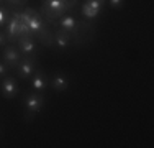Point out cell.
Wrapping results in <instances>:
<instances>
[{"label":"cell","mask_w":154,"mask_h":148,"mask_svg":"<svg viewBox=\"0 0 154 148\" xmlns=\"http://www.w3.org/2000/svg\"><path fill=\"white\" fill-rule=\"evenodd\" d=\"M20 13L21 10L17 8L15 12L12 13L8 23L5 25V35H7V41L8 43H17V40L20 38Z\"/></svg>","instance_id":"obj_5"},{"label":"cell","mask_w":154,"mask_h":148,"mask_svg":"<svg viewBox=\"0 0 154 148\" xmlns=\"http://www.w3.org/2000/svg\"><path fill=\"white\" fill-rule=\"evenodd\" d=\"M21 58H23V54L20 53V50H18V46L15 43H10V44H7V46H3L2 61L5 63L12 71L18 66V63L21 61Z\"/></svg>","instance_id":"obj_3"},{"label":"cell","mask_w":154,"mask_h":148,"mask_svg":"<svg viewBox=\"0 0 154 148\" xmlns=\"http://www.w3.org/2000/svg\"><path fill=\"white\" fill-rule=\"evenodd\" d=\"M62 2H64L66 12H72V8H74V5H75L77 0H62Z\"/></svg>","instance_id":"obj_16"},{"label":"cell","mask_w":154,"mask_h":148,"mask_svg":"<svg viewBox=\"0 0 154 148\" xmlns=\"http://www.w3.org/2000/svg\"><path fill=\"white\" fill-rule=\"evenodd\" d=\"M49 87L53 89L54 92H64L66 89L69 87V77L67 74L64 72H54L53 76L49 77Z\"/></svg>","instance_id":"obj_10"},{"label":"cell","mask_w":154,"mask_h":148,"mask_svg":"<svg viewBox=\"0 0 154 148\" xmlns=\"http://www.w3.org/2000/svg\"><path fill=\"white\" fill-rule=\"evenodd\" d=\"M7 2L10 3V5H13V7H17V8H20V7H23V5H26V0H7Z\"/></svg>","instance_id":"obj_17"},{"label":"cell","mask_w":154,"mask_h":148,"mask_svg":"<svg viewBox=\"0 0 154 148\" xmlns=\"http://www.w3.org/2000/svg\"><path fill=\"white\" fill-rule=\"evenodd\" d=\"M0 91H2V95L5 99H13L18 95L20 92V87H18V82L13 76H7L2 79V84H0Z\"/></svg>","instance_id":"obj_6"},{"label":"cell","mask_w":154,"mask_h":148,"mask_svg":"<svg viewBox=\"0 0 154 148\" xmlns=\"http://www.w3.org/2000/svg\"><path fill=\"white\" fill-rule=\"evenodd\" d=\"M36 63H38V56L33 54V56H23L21 61L18 63V66L13 71L17 72V77L18 79H30L33 76V72L36 71Z\"/></svg>","instance_id":"obj_2"},{"label":"cell","mask_w":154,"mask_h":148,"mask_svg":"<svg viewBox=\"0 0 154 148\" xmlns=\"http://www.w3.org/2000/svg\"><path fill=\"white\" fill-rule=\"evenodd\" d=\"M7 35H5V31H2V30H0V46H7Z\"/></svg>","instance_id":"obj_18"},{"label":"cell","mask_w":154,"mask_h":148,"mask_svg":"<svg viewBox=\"0 0 154 148\" xmlns=\"http://www.w3.org/2000/svg\"><path fill=\"white\" fill-rule=\"evenodd\" d=\"M30 79H31L33 91H36V92H45L49 87V77H48V74L43 69H36Z\"/></svg>","instance_id":"obj_7"},{"label":"cell","mask_w":154,"mask_h":148,"mask_svg":"<svg viewBox=\"0 0 154 148\" xmlns=\"http://www.w3.org/2000/svg\"><path fill=\"white\" fill-rule=\"evenodd\" d=\"M2 2H3V0H0V5H2Z\"/></svg>","instance_id":"obj_19"},{"label":"cell","mask_w":154,"mask_h":148,"mask_svg":"<svg viewBox=\"0 0 154 148\" xmlns=\"http://www.w3.org/2000/svg\"><path fill=\"white\" fill-rule=\"evenodd\" d=\"M105 2L107 0H85L82 3V8H80V13L85 20H95L98 18V15L102 13V8H103Z\"/></svg>","instance_id":"obj_4"},{"label":"cell","mask_w":154,"mask_h":148,"mask_svg":"<svg viewBox=\"0 0 154 148\" xmlns=\"http://www.w3.org/2000/svg\"><path fill=\"white\" fill-rule=\"evenodd\" d=\"M10 17H12V12H10V8H8V7L0 5V28H2V27H5V25L8 23Z\"/></svg>","instance_id":"obj_13"},{"label":"cell","mask_w":154,"mask_h":148,"mask_svg":"<svg viewBox=\"0 0 154 148\" xmlns=\"http://www.w3.org/2000/svg\"><path fill=\"white\" fill-rule=\"evenodd\" d=\"M107 2H108V5L112 7V8L118 10V8H122V7H123L125 0H107Z\"/></svg>","instance_id":"obj_15"},{"label":"cell","mask_w":154,"mask_h":148,"mask_svg":"<svg viewBox=\"0 0 154 148\" xmlns=\"http://www.w3.org/2000/svg\"><path fill=\"white\" fill-rule=\"evenodd\" d=\"M23 104H25V120L31 122L45 105V95H43V92H36V91L28 92L23 97Z\"/></svg>","instance_id":"obj_1"},{"label":"cell","mask_w":154,"mask_h":148,"mask_svg":"<svg viewBox=\"0 0 154 148\" xmlns=\"http://www.w3.org/2000/svg\"><path fill=\"white\" fill-rule=\"evenodd\" d=\"M10 71H12V69L8 68V66L5 64V63L2 61V59H0V79H3V77H7L10 74Z\"/></svg>","instance_id":"obj_14"},{"label":"cell","mask_w":154,"mask_h":148,"mask_svg":"<svg viewBox=\"0 0 154 148\" xmlns=\"http://www.w3.org/2000/svg\"><path fill=\"white\" fill-rule=\"evenodd\" d=\"M15 44L18 46V50H20V53L23 56H33V54H36V41L31 36H20Z\"/></svg>","instance_id":"obj_9"},{"label":"cell","mask_w":154,"mask_h":148,"mask_svg":"<svg viewBox=\"0 0 154 148\" xmlns=\"http://www.w3.org/2000/svg\"><path fill=\"white\" fill-rule=\"evenodd\" d=\"M35 40H38L39 44H43V46H46V48L53 46L54 35H53V31H51L49 25H45V27H43L41 30H39V33L36 35V38H35Z\"/></svg>","instance_id":"obj_12"},{"label":"cell","mask_w":154,"mask_h":148,"mask_svg":"<svg viewBox=\"0 0 154 148\" xmlns=\"http://www.w3.org/2000/svg\"><path fill=\"white\" fill-rule=\"evenodd\" d=\"M71 35L67 31H64L62 28L57 27L54 30V41H53V46H56L57 51H64L71 46Z\"/></svg>","instance_id":"obj_11"},{"label":"cell","mask_w":154,"mask_h":148,"mask_svg":"<svg viewBox=\"0 0 154 148\" xmlns=\"http://www.w3.org/2000/svg\"><path fill=\"white\" fill-rule=\"evenodd\" d=\"M59 28H62L64 31H67L71 35V38H79V23L72 15H62L59 18Z\"/></svg>","instance_id":"obj_8"}]
</instances>
